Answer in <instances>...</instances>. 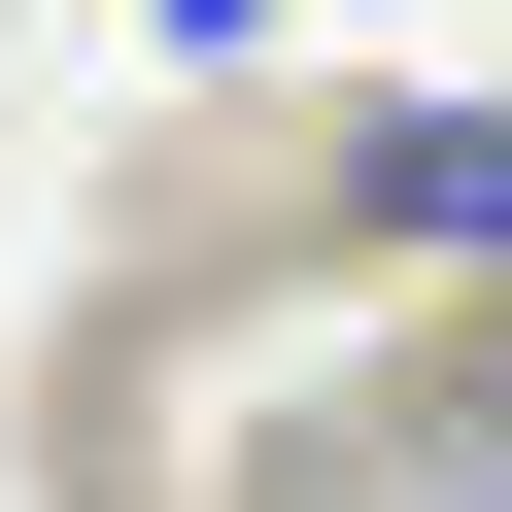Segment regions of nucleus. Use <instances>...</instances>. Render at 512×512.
<instances>
[{"label":"nucleus","mask_w":512,"mask_h":512,"mask_svg":"<svg viewBox=\"0 0 512 512\" xmlns=\"http://www.w3.org/2000/svg\"><path fill=\"white\" fill-rule=\"evenodd\" d=\"M308 239H376V274H512V103H342V137H308Z\"/></svg>","instance_id":"nucleus-1"}]
</instances>
